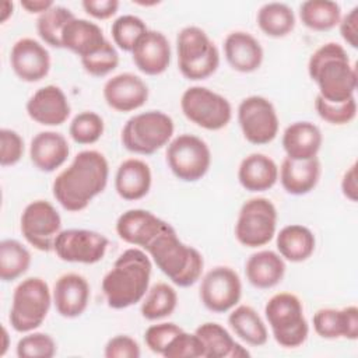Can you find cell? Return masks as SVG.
Instances as JSON below:
<instances>
[{
  "mask_svg": "<svg viewBox=\"0 0 358 358\" xmlns=\"http://www.w3.org/2000/svg\"><path fill=\"white\" fill-rule=\"evenodd\" d=\"M341 192L343 194L351 200L357 201V194H358V185H357V164L354 162L343 175L341 179Z\"/></svg>",
  "mask_w": 358,
  "mask_h": 358,
  "instance_id": "obj_50",
  "label": "cell"
},
{
  "mask_svg": "<svg viewBox=\"0 0 358 358\" xmlns=\"http://www.w3.org/2000/svg\"><path fill=\"white\" fill-rule=\"evenodd\" d=\"M165 358H204V345L196 333L182 330L173 337L162 354Z\"/></svg>",
  "mask_w": 358,
  "mask_h": 358,
  "instance_id": "obj_44",
  "label": "cell"
},
{
  "mask_svg": "<svg viewBox=\"0 0 358 358\" xmlns=\"http://www.w3.org/2000/svg\"><path fill=\"white\" fill-rule=\"evenodd\" d=\"M55 3L52 0H22L21 7L27 10L29 14H43L49 8H52Z\"/></svg>",
  "mask_w": 358,
  "mask_h": 358,
  "instance_id": "obj_51",
  "label": "cell"
},
{
  "mask_svg": "<svg viewBox=\"0 0 358 358\" xmlns=\"http://www.w3.org/2000/svg\"><path fill=\"white\" fill-rule=\"evenodd\" d=\"M151 182L152 175L148 164L138 158H127L117 166L115 190L123 200L136 201L148 194Z\"/></svg>",
  "mask_w": 358,
  "mask_h": 358,
  "instance_id": "obj_26",
  "label": "cell"
},
{
  "mask_svg": "<svg viewBox=\"0 0 358 358\" xmlns=\"http://www.w3.org/2000/svg\"><path fill=\"white\" fill-rule=\"evenodd\" d=\"M56 341L46 333H28L17 343L15 352L20 358H52L56 354Z\"/></svg>",
  "mask_w": 358,
  "mask_h": 358,
  "instance_id": "obj_41",
  "label": "cell"
},
{
  "mask_svg": "<svg viewBox=\"0 0 358 358\" xmlns=\"http://www.w3.org/2000/svg\"><path fill=\"white\" fill-rule=\"evenodd\" d=\"M108 245V238L96 231L71 228L57 235L53 250L63 262L94 264L103 259Z\"/></svg>",
  "mask_w": 358,
  "mask_h": 358,
  "instance_id": "obj_15",
  "label": "cell"
},
{
  "mask_svg": "<svg viewBox=\"0 0 358 358\" xmlns=\"http://www.w3.org/2000/svg\"><path fill=\"white\" fill-rule=\"evenodd\" d=\"M308 73L324 101L340 103L354 96L357 70L340 43L329 42L317 48L309 57Z\"/></svg>",
  "mask_w": 358,
  "mask_h": 358,
  "instance_id": "obj_3",
  "label": "cell"
},
{
  "mask_svg": "<svg viewBox=\"0 0 358 358\" xmlns=\"http://www.w3.org/2000/svg\"><path fill=\"white\" fill-rule=\"evenodd\" d=\"M183 329L172 322H162L157 324H151L144 333V341L150 351L162 355L173 340L176 334H179Z\"/></svg>",
  "mask_w": 358,
  "mask_h": 358,
  "instance_id": "obj_45",
  "label": "cell"
},
{
  "mask_svg": "<svg viewBox=\"0 0 358 358\" xmlns=\"http://www.w3.org/2000/svg\"><path fill=\"white\" fill-rule=\"evenodd\" d=\"M106 41L98 24L76 17L67 22L62 35L63 48L73 52L80 59L101 49Z\"/></svg>",
  "mask_w": 358,
  "mask_h": 358,
  "instance_id": "obj_29",
  "label": "cell"
},
{
  "mask_svg": "<svg viewBox=\"0 0 358 358\" xmlns=\"http://www.w3.org/2000/svg\"><path fill=\"white\" fill-rule=\"evenodd\" d=\"M74 18V14L63 6H53L43 14H41L36 20V31L41 39L52 46L62 49V35L63 29L67 25L69 21Z\"/></svg>",
  "mask_w": 358,
  "mask_h": 358,
  "instance_id": "obj_38",
  "label": "cell"
},
{
  "mask_svg": "<svg viewBox=\"0 0 358 358\" xmlns=\"http://www.w3.org/2000/svg\"><path fill=\"white\" fill-rule=\"evenodd\" d=\"M322 173V165L317 157L295 161L285 157L278 169V176L284 190L292 196H303L312 192Z\"/></svg>",
  "mask_w": 358,
  "mask_h": 358,
  "instance_id": "obj_25",
  "label": "cell"
},
{
  "mask_svg": "<svg viewBox=\"0 0 358 358\" xmlns=\"http://www.w3.org/2000/svg\"><path fill=\"white\" fill-rule=\"evenodd\" d=\"M299 18L312 31H330L341 20V7L330 0H308L299 6Z\"/></svg>",
  "mask_w": 358,
  "mask_h": 358,
  "instance_id": "obj_34",
  "label": "cell"
},
{
  "mask_svg": "<svg viewBox=\"0 0 358 358\" xmlns=\"http://www.w3.org/2000/svg\"><path fill=\"white\" fill-rule=\"evenodd\" d=\"M278 255L291 262L301 263L308 260L316 248V239L313 232L301 224L285 225L280 229L275 239Z\"/></svg>",
  "mask_w": 358,
  "mask_h": 358,
  "instance_id": "obj_31",
  "label": "cell"
},
{
  "mask_svg": "<svg viewBox=\"0 0 358 358\" xmlns=\"http://www.w3.org/2000/svg\"><path fill=\"white\" fill-rule=\"evenodd\" d=\"M31 266L29 250L17 239L0 242V278L4 282L14 281L28 271Z\"/></svg>",
  "mask_w": 358,
  "mask_h": 358,
  "instance_id": "obj_37",
  "label": "cell"
},
{
  "mask_svg": "<svg viewBox=\"0 0 358 358\" xmlns=\"http://www.w3.org/2000/svg\"><path fill=\"white\" fill-rule=\"evenodd\" d=\"M52 301V292L45 280L41 277L22 280L13 292L8 315L11 327L18 333L34 331L46 319Z\"/></svg>",
  "mask_w": 358,
  "mask_h": 358,
  "instance_id": "obj_8",
  "label": "cell"
},
{
  "mask_svg": "<svg viewBox=\"0 0 358 358\" xmlns=\"http://www.w3.org/2000/svg\"><path fill=\"white\" fill-rule=\"evenodd\" d=\"M238 180L248 192H266L277 183L278 166L266 154H249L239 164Z\"/></svg>",
  "mask_w": 358,
  "mask_h": 358,
  "instance_id": "obj_28",
  "label": "cell"
},
{
  "mask_svg": "<svg viewBox=\"0 0 358 358\" xmlns=\"http://www.w3.org/2000/svg\"><path fill=\"white\" fill-rule=\"evenodd\" d=\"M13 10H14V4H13V1H8V0L3 1V4H1V15H0V21H1V22H6V21L8 20V17L13 14Z\"/></svg>",
  "mask_w": 358,
  "mask_h": 358,
  "instance_id": "obj_52",
  "label": "cell"
},
{
  "mask_svg": "<svg viewBox=\"0 0 358 358\" xmlns=\"http://www.w3.org/2000/svg\"><path fill=\"white\" fill-rule=\"evenodd\" d=\"M263 34L271 38L287 36L295 28V14L285 3L271 1L263 4L256 17Z\"/></svg>",
  "mask_w": 358,
  "mask_h": 358,
  "instance_id": "obj_35",
  "label": "cell"
},
{
  "mask_svg": "<svg viewBox=\"0 0 358 358\" xmlns=\"http://www.w3.org/2000/svg\"><path fill=\"white\" fill-rule=\"evenodd\" d=\"M315 109L320 119L330 124H347L352 122L357 116V101L355 96L340 102V103H331L324 101L320 95H316L315 99Z\"/></svg>",
  "mask_w": 358,
  "mask_h": 358,
  "instance_id": "obj_42",
  "label": "cell"
},
{
  "mask_svg": "<svg viewBox=\"0 0 358 358\" xmlns=\"http://www.w3.org/2000/svg\"><path fill=\"white\" fill-rule=\"evenodd\" d=\"M228 324L232 331L249 345L260 347L268 340L266 323L249 305H238L232 308V312L228 316Z\"/></svg>",
  "mask_w": 358,
  "mask_h": 358,
  "instance_id": "obj_33",
  "label": "cell"
},
{
  "mask_svg": "<svg viewBox=\"0 0 358 358\" xmlns=\"http://www.w3.org/2000/svg\"><path fill=\"white\" fill-rule=\"evenodd\" d=\"M224 53L228 64L239 73L256 71L264 56L260 42L245 31H232L225 36Z\"/></svg>",
  "mask_w": 358,
  "mask_h": 358,
  "instance_id": "obj_23",
  "label": "cell"
},
{
  "mask_svg": "<svg viewBox=\"0 0 358 358\" xmlns=\"http://www.w3.org/2000/svg\"><path fill=\"white\" fill-rule=\"evenodd\" d=\"M178 67L182 76L192 81L206 80L220 66V52L206 31L189 25L176 36Z\"/></svg>",
  "mask_w": 358,
  "mask_h": 358,
  "instance_id": "obj_5",
  "label": "cell"
},
{
  "mask_svg": "<svg viewBox=\"0 0 358 358\" xmlns=\"http://www.w3.org/2000/svg\"><path fill=\"white\" fill-rule=\"evenodd\" d=\"M1 337H3V344H1V350H0V355L3 357L8 348V331L6 329V326H1Z\"/></svg>",
  "mask_w": 358,
  "mask_h": 358,
  "instance_id": "obj_53",
  "label": "cell"
},
{
  "mask_svg": "<svg viewBox=\"0 0 358 358\" xmlns=\"http://www.w3.org/2000/svg\"><path fill=\"white\" fill-rule=\"evenodd\" d=\"M103 355L106 358H138L141 355L138 343L127 336V334H119L108 340Z\"/></svg>",
  "mask_w": 358,
  "mask_h": 358,
  "instance_id": "obj_47",
  "label": "cell"
},
{
  "mask_svg": "<svg viewBox=\"0 0 358 358\" xmlns=\"http://www.w3.org/2000/svg\"><path fill=\"white\" fill-rule=\"evenodd\" d=\"M105 130L103 119L92 110H84L76 115L70 123L69 134L77 144H94L96 143Z\"/></svg>",
  "mask_w": 358,
  "mask_h": 358,
  "instance_id": "obj_40",
  "label": "cell"
},
{
  "mask_svg": "<svg viewBox=\"0 0 358 358\" xmlns=\"http://www.w3.org/2000/svg\"><path fill=\"white\" fill-rule=\"evenodd\" d=\"M81 6L88 15L96 20H108L119 10L117 0H84Z\"/></svg>",
  "mask_w": 358,
  "mask_h": 358,
  "instance_id": "obj_48",
  "label": "cell"
},
{
  "mask_svg": "<svg viewBox=\"0 0 358 358\" xmlns=\"http://www.w3.org/2000/svg\"><path fill=\"white\" fill-rule=\"evenodd\" d=\"M277 208L266 197L246 200L238 214L235 224V238L246 248H260L267 245L275 235Z\"/></svg>",
  "mask_w": 358,
  "mask_h": 358,
  "instance_id": "obj_10",
  "label": "cell"
},
{
  "mask_svg": "<svg viewBox=\"0 0 358 358\" xmlns=\"http://www.w3.org/2000/svg\"><path fill=\"white\" fill-rule=\"evenodd\" d=\"M103 98L109 108L117 112H131L147 102L148 87L141 77L133 73H120L105 83Z\"/></svg>",
  "mask_w": 358,
  "mask_h": 358,
  "instance_id": "obj_18",
  "label": "cell"
},
{
  "mask_svg": "<svg viewBox=\"0 0 358 358\" xmlns=\"http://www.w3.org/2000/svg\"><path fill=\"white\" fill-rule=\"evenodd\" d=\"M194 333L203 341L204 358H245L250 355L220 323L206 322Z\"/></svg>",
  "mask_w": 358,
  "mask_h": 358,
  "instance_id": "obj_32",
  "label": "cell"
},
{
  "mask_svg": "<svg viewBox=\"0 0 358 358\" xmlns=\"http://www.w3.org/2000/svg\"><path fill=\"white\" fill-rule=\"evenodd\" d=\"M178 305L176 289L166 282H157L148 288L140 308L141 316L147 320H159L171 316Z\"/></svg>",
  "mask_w": 358,
  "mask_h": 358,
  "instance_id": "obj_36",
  "label": "cell"
},
{
  "mask_svg": "<svg viewBox=\"0 0 358 358\" xmlns=\"http://www.w3.org/2000/svg\"><path fill=\"white\" fill-rule=\"evenodd\" d=\"M322 143V131L312 122H294L282 133V148L287 157L295 161L317 157Z\"/></svg>",
  "mask_w": 358,
  "mask_h": 358,
  "instance_id": "obj_27",
  "label": "cell"
},
{
  "mask_svg": "<svg viewBox=\"0 0 358 358\" xmlns=\"http://www.w3.org/2000/svg\"><path fill=\"white\" fill-rule=\"evenodd\" d=\"M338 27L341 38L351 48H358V6H355L344 17H341Z\"/></svg>",
  "mask_w": 358,
  "mask_h": 358,
  "instance_id": "obj_49",
  "label": "cell"
},
{
  "mask_svg": "<svg viewBox=\"0 0 358 358\" xmlns=\"http://www.w3.org/2000/svg\"><path fill=\"white\" fill-rule=\"evenodd\" d=\"M70 155L67 138L57 131H39L29 144V159L42 172H53L60 168Z\"/></svg>",
  "mask_w": 358,
  "mask_h": 358,
  "instance_id": "obj_24",
  "label": "cell"
},
{
  "mask_svg": "<svg viewBox=\"0 0 358 358\" xmlns=\"http://www.w3.org/2000/svg\"><path fill=\"white\" fill-rule=\"evenodd\" d=\"M238 123L243 137L256 145L268 144L278 134L277 110L273 102L262 95H250L241 101Z\"/></svg>",
  "mask_w": 358,
  "mask_h": 358,
  "instance_id": "obj_12",
  "label": "cell"
},
{
  "mask_svg": "<svg viewBox=\"0 0 358 358\" xmlns=\"http://www.w3.org/2000/svg\"><path fill=\"white\" fill-rule=\"evenodd\" d=\"M20 228L31 246L41 252H52L55 241L62 232V217L52 203L35 200L24 208Z\"/></svg>",
  "mask_w": 358,
  "mask_h": 358,
  "instance_id": "obj_13",
  "label": "cell"
},
{
  "mask_svg": "<svg viewBox=\"0 0 358 358\" xmlns=\"http://www.w3.org/2000/svg\"><path fill=\"white\" fill-rule=\"evenodd\" d=\"M144 250L178 287H192L201 277L204 267L201 253L196 248L183 243L175 228L168 222Z\"/></svg>",
  "mask_w": 358,
  "mask_h": 358,
  "instance_id": "obj_4",
  "label": "cell"
},
{
  "mask_svg": "<svg viewBox=\"0 0 358 358\" xmlns=\"http://www.w3.org/2000/svg\"><path fill=\"white\" fill-rule=\"evenodd\" d=\"M152 264L145 250L126 249L115 260L112 268L102 278V292L112 309H126L145 296Z\"/></svg>",
  "mask_w": 358,
  "mask_h": 358,
  "instance_id": "obj_2",
  "label": "cell"
},
{
  "mask_svg": "<svg viewBox=\"0 0 358 358\" xmlns=\"http://www.w3.org/2000/svg\"><path fill=\"white\" fill-rule=\"evenodd\" d=\"M180 109L187 120L206 130H221L232 117V106L221 94L201 85L189 87L180 98Z\"/></svg>",
  "mask_w": 358,
  "mask_h": 358,
  "instance_id": "obj_9",
  "label": "cell"
},
{
  "mask_svg": "<svg viewBox=\"0 0 358 358\" xmlns=\"http://www.w3.org/2000/svg\"><path fill=\"white\" fill-rule=\"evenodd\" d=\"M70 112L66 94L52 84L36 90L27 102L28 116L42 126H60L69 119Z\"/></svg>",
  "mask_w": 358,
  "mask_h": 358,
  "instance_id": "obj_17",
  "label": "cell"
},
{
  "mask_svg": "<svg viewBox=\"0 0 358 358\" xmlns=\"http://www.w3.org/2000/svg\"><path fill=\"white\" fill-rule=\"evenodd\" d=\"M199 291L201 303L210 312L225 313L241 301L242 281L231 267L217 266L204 274Z\"/></svg>",
  "mask_w": 358,
  "mask_h": 358,
  "instance_id": "obj_14",
  "label": "cell"
},
{
  "mask_svg": "<svg viewBox=\"0 0 358 358\" xmlns=\"http://www.w3.org/2000/svg\"><path fill=\"white\" fill-rule=\"evenodd\" d=\"M109 179V164L96 150L80 151L52 183L56 201L70 213H78L101 194Z\"/></svg>",
  "mask_w": 358,
  "mask_h": 358,
  "instance_id": "obj_1",
  "label": "cell"
},
{
  "mask_svg": "<svg viewBox=\"0 0 358 358\" xmlns=\"http://www.w3.org/2000/svg\"><path fill=\"white\" fill-rule=\"evenodd\" d=\"M166 164L182 182H197L210 169L211 151L207 143L193 134H179L168 143Z\"/></svg>",
  "mask_w": 358,
  "mask_h": 358,
  "instance_id": "obj_11",
  "label": "cell"
},
{
  "mask_svg": "<svg viewBox=\"0 0 358 358\" xmlns=\"http://www.w3.org/2000/svg\"><path fill=\"white\" fill-rule=\"evenodd\" d=\"M81 60V64L84 70L94 76V77H103L112 73L117 64H119V53L109 41L105 42V45L94 52L90 56H85Z\"/></svg>",
  "mask_w": 358,
  "mask_h": 358,
  "instance_id": "obj_43",
  "label": "cell"
},
{
  "mask_svg": "<svg viewBox=\"0 0 358 358\" xmlns=\"http://www.w3.org/2000/svg\"><path fill=\"white\" fill-rule=\"evenodd\" d=\"M248 281L259 289H268L281 282L285 274V262L274 250H259L245 263Z\"/></svg>",
  "mask_w": 358,
  "mask_h": 358,
  "instance_id": "obj_30",
  "label": "cell"
},
{
  "mask_svg": "<svg viewBox=\"0 0 358 358\" xmlns=\"http://www.w3.org/2000/svg\"><path fill=\"white\" fill-rule=\"evenodd\" d=\"M166 221L143 208H131L124 211L116 221V234L122 241L140 249L147 245L162 231Z\"/></svg>",
  "mask_w": 358,
  "mask_h": 358,
  "instance_id": "obj_21",
  "label": "cell"
},
{
  "mask_svg": "<svg viewBox=\"0 0 358 358\" xmlns=\"http://www.w3.org/2000/svg\"><path fill=\"white\" fill-rule=\"evenodd\" d=\"M10 64L21 81L36 83L48 76L50 55L41 42L32 38H21L11 48Z\"/></svg>",
  "mask_w": 358,
  "mask_h": 358,
  "instance_id": "obj_16",
  "label": "cell"
},
{
  "mask_svg": "<svg viewBox=\"0 0 358 358\" xmlns=\"http://www.w3.org/2000/svg\"><path fill=\"white\" fill-rule=\"evenodd\" d=\"M130 53L136 67L147 76L162 74L169 67L172 56L168 38L154 29L143 34Z\"/></svg>",
  "mask_w": 358,
  "mask_h": 358,
  "instance_id": "obj_20",
  "label": "cell"
},
{
  "mask_svg": "<svg viewBox=\"0 0 358 358\" xmlns=\"http://www.w3.org/2000/svg\"><path fill=\"white\" fill-rule=\"evenodd\" d=\"M24 155V140L11 129L0 130V164L1 166H13Z\"/></svg>",
  "mask_w": 358,
  "mask_h": 358,
  "instance_id": "obj_46",
  "label": "cell"
},
{
  "mask_svg": "<svg viewBox=\"0 0 358 358\" xmlns=\"http://www.w3.org/2000/svg\"><path fill=\"white\" fill-rule=\"evenodd\" d=\"M264 315L277 344L284 348L301 347L309 334V324L303 315L301 299L291 292L273 295L266 306Z\"/></svg>",
  "mask_w": 358,
  "mask_h": 358,
  "instance_id": "obj_6",
  "label": "cell"
},
{
  "mask_svg": "<svg viewBox=\"0 0 358 358\" xmlns=\"http://www.w3.org/2000/svg\"><path fill=\"white\" fill-rule=\"evenodd\" d=\"M147 31L148 28L145 22L140 17L131 14L117 17L110 27L113 43L124 52H131L138 38Z\"/></svg>",
  "mask_w": 358,
  "mask_h": 358,
  "instance_id": "obj_39",
  "label": "cell"
},
{
  "mask_svg": "<svg viewBox=\"0 0 358 358\" xmlns=\"http://www.w3.org/2000/svg\"><path fill=\"white\" fill-rule=\"evenodd\" d=\"M90 284L81 274L66 273L60 275L52 291V299L57 313L67 319L81 316L88 308Z\"/></svg>",
  "mask_w": 358,
  "mask_h": 358,
  "instance_id": "obj_19",
  "label": "cell"
},
{
  "mask_svg": "<svg viewBox=\"0 0 358 358\" xmlns=\"http://www.w3.org/2000/svg\"><path fill=\"white\" fill-rule=\"evenodd\" d=\"M173 130L171 116L161 110H148L131 116L124 123L120 140L127 151L151 155L172 140Z\"/></svg>",
  "mask_w": 358,
  "mask_h": 358,
  "instance_id": "obj_7",
  "label": "cell"
},
{
  "mask_svg": "<svg viewBox=\"0 0 358 358\" xmlns=\"http://www.w3.org/2000/svg\"><path fill=\"white\" fill-rule=\"evenodd\" d=\"M313 329L326 340L358 338V308L348 305L343 309L322 308L313 315Z\"/></svg>",
  "mask_w": 358,
  "mask_h": 358,
  "instance_id": "obj_22",
  "label": "cell"
}]
</instances>
